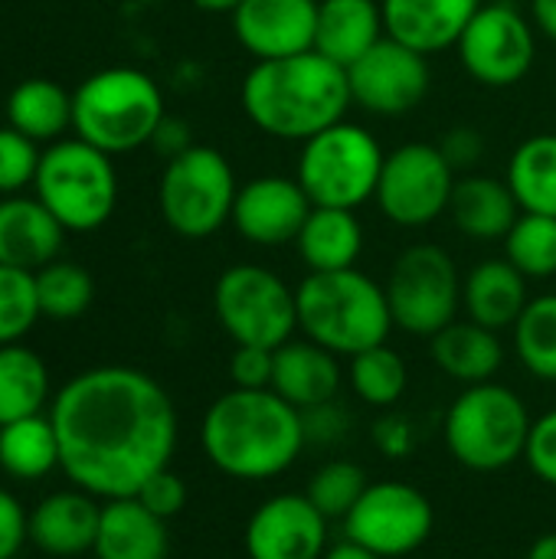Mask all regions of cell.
I'll return each mask as SVG.
<instances>
[{
	"label": "cell",
	"instance_id": "1",
	"mask_svg": "<svg viewBox=\"0 0 556 559\" xmlns=\"http://www.w3.org/2000/svg\"><path fill=\"white\" fill-rule=\"evenodd\" d=\"M59 468L102 501L134 498L141 485L170 468L177 409L167 390L134 367H95L72 377L52 400Z\"/></svg>",
	"mask_w": 556,
	"mask_h": 559
},
{
	"label": "cell",
	"instance_id": "2",
	"mask_svg": "<svg viewBox=\"0 0 556 559\" xmlns=\"http://www.w3.org/2000/svg\"><path fill=\"white\" fill-rule=\"evenodd\" d=\"M305 416L275 390H229L210 403L200 445L213 468L239 481L285 475L305 449Z\"/></svg>",
	"mask_w": 556,
	"mask_h": 559
},
{
	"label": "cell",
	"instance_id": "3",
	"mask_svg": "<svg viewBox=\"0 0 556 559\" xmlns=\"http://www.w3.org/2000/svg\"><path fill=\"white\" fill-rule=\"evenodd\" d=\"M246 118L269 138L308 141L344 121L351 102L347 69L318 49L256 62L239 88Z\"/></svg>",
	"mask_w": 556,
	"mask_h": 559
},
{
	"label": "cell",
	"instance_id": "4",
	"mask_svg": "<svg viewBox=\"0 0 556 559\" xmlns=\"http://www.w3.org/2000/svg\"><path fill=\"white\" fill-rule=\"evenodd\" d=\"M295 305L298 331L347 360L387 344L393 331L387 288L357 265L341 272H308V278L295 288Z\"/></svg>",
	"mask_w": 556,
	"mask_h": 559
},
{
	"label": "cell",
	"instance_id": "5",
	"mask_svg": "<svg viewBox=\"0 0 556 559\" xmlns=\"http://www.w3.org/2000/svg\"><path fill=\"white\" fill-rule=\"evenodd\" d=\"M164 118V95L157 82L131 66L102 69L72 92L75 138L105 154H125L151 144Z\"/></svg>",
	"mask_w": 556,
	"mask_h": 559
},
{
	"label": "cell",
	"instance_id": "6",
	"mask_svg": "<svg viewBox=\"0 0 556 559\" xmlns=\"http://www.w3.org/2000/svg\"><path fill=\"white\" fill-rule=\"evenodd\" d=\"M531 413L524 400L488 380L465 386L446 413V445L469 472H501L524 459L531 439Z\"/></svg>",
	"mask_w": 556,
	"mask_h": 559
},
{
	"label": "cell",
	"instance_id": "7",
	"mask_svg": "<svg viewBox=\"0 0 556 559\" xmlns=\"http://www.w3.org/2000/svg\"><path fill=\"white\" fill-rule=\"evenodd\" d=\"M33 187L36 200L72 233L98 229L118 203L111 154L82 138L56 141L46 147Z\"/></svg>",
	"mask_w": 556,
	"mask_h": 559
},
{
	"label": "cell",
	"instance_id": "8",
	"mask_svg": "<svg viewBox=\"0 0 556 559\" xmlns=\"http://www.w3.org/2000/svg\"><path fill=\"white\" fill-rule=\"evenodd\" d=\"M383 157L380 141L367 128L338 121L301 144L295 177L315 206L357 210L374 200Z\"/></svg>",
	"mask_w": 556,
	"mask_h": 559
},
{
	"label": "cell",
	"instance_id": "9",
	"mask_svg": "<svg viewBox=\"0 0 556 559\" xmlns=\"http://www.w3.org/2000/svg\"><path fill=\"white\" fill-rule=\"evenodd\" d=\"M239 183L223 151L190 144L167 160L157 187L164 223L184 239H206L233 219Z\"/></svg>",
	"mask_w": 556,
	"mask_h": 559
},
{
	"label": "cell",
	"instance_id": "10",
	"mask_svg": "<svg viewBox=\"0 0 556 559\" xmlns=\"http://www.w3.org/2000/svg\"><path fill=\"white\" fill-rule=\"evenodd\" d=\"M213 311L233 344L275 350L298 331L295 288L272 269L252 262L233 265L216 278Z\"/></svg>",
	"mask_w": 556,
	"mask_h": 559
},
{
	"label": "cell",
	"instance_id": "11",
	"mask_svg": "<svg viewBox=\"0 0 556 559\" xmlns=\"http://www.w3.org/2000/svg\"><path fill=\"white\" fill-rule=\"evenodd\" d=\"M393 328L413 337H436L462 308V278L442 246L416 242L403 249L387 278Z\"/></svg>",
	"mask_w": 556,
	"mask_h": 559
},
{
	"label": "cell",
	"instance_id": "12",
	"mask_svg": "<svg viewBox=\"0 0 556 559\" xmlns=\"http://www.w3.org/2000/svg\"><path fill=\"white\" fill-rule=\"evenodd\" d=\"M452 190L456 170L439 144L410 141L383 157L374 200L390 223L403 229H423L449 213Z\"/></svg>",
	"mask_w": 556,
	"mask_h": 559
},
{
	"label": "cell",
	"instance_id": "13",
	"mask_svg": "<svg viewBox=\"0 0 556 559\" xmlns=\"http://www.w3.org/2000/svg\"><path fill=\"white\" fill-rule=\"evenodd\" d=\"M456 49L462 69L478 85L511 88L528 79L537 56V36L534 23L511 0H495L475 10Z\"/></svg>",
	"mask_w": 556,
	"mask_h": 559
},
{
	"label": "cell",
	"instance_id": "14",
	"mask_svg": "<svg viewBox=\"0 0 556 559\" xmlns=\"http://www.w3.org/2000/svg\"><path fill=\"white\" fill-rule=\"evenodd\" d=\"M433 501L406 481H370L344 518V537L383 559L413 557L433 534Z\"/></svg>",
	"mask_w": 556,
	"mask_h": 559
},
{
	"label": "cell",
	"instance_id": "15",
	"mask_svg": "<svg viewBox=\"0 0 556 559\" xmlns=\"http://www.w3.org/2000/svg\"><path fill=\"white\" fill-rule=\"evenodd\" d=\"M429 62L406 43L383 36L354 66H347L351 102L380 118H400L429 95Z\"/></svg>",
	"mask_w": 556,
	"mask_h": 559
},
{
	"label": "cell",
	"instance_id": "16",
	"mask_svg": "<svg viewBox=\"0 0 556 559\" xmlns=\"http://www.w3.org/2000/svg\"><path fill=\"white\" fill-rule=\"evenodd\" d=\"M331 521L308 495H272L246 521L249 559H321L328 554Z\"/></svg>",
	"mask_w": 556,
	"mask_h": 559
},
{
	"label": "cell",
	"instance_id": "17",
	"mask_svg": "<svg viewBox=\"0 0 556 559\" xmlns=\"http://www.w3.org/2000/svg\"><path fill=\"white\" fill-rule=\"evenodd\" d=\"M311 210L315 203L308 200L298 177L265 174L239 187L229 223L246 242L262 249H279L298 239Z\"/></svg>",
	"mask_w": 556,
	"mask_h": 559
},
{
	"label": "cell",
	"instance_id": "18",
	"mask_svg": "<svg viewBox=\"0 0 556 559\" xmlns=\"http://www.w3.org/2000/svg\"><path fill=\"white\" fill-rule=\"evenodd\" d=\"M229 16L239 46L256 62L315 49L318 0H242Z\"/></svg>",
	"mask_w": 556,
	"mask_h": 559
},
{
	"label": "cell",
	"instance_id": "19",
	"mask_svg": "<svg viewBox=\"0 0 556 559\" xmlns=\"http://www.w3.org/2000/svg\"><path fill=\"white\" fill-rule=\"evenodd\" d=\"M102 521V504L95 495L75 488V491H56L43 498L26 514L29 544L49 557H82L95 547Z\"/></svg>",
	"mask_w": 556,
	"mask_h": 559
},
{
	"label": "cell",
	"instance_id": "20",
	"mask_svg": "<svg viewBox=\"0 0 556 559\" xmlns=\"http://www.w3.org/2000/svg\"><path fill=\"white\" fill-rule=\"evenodd\" d=\"M387 36L433 56L459 43L482 0H380Z\"/></svg>",
	"mask_w": 556,
	"mask_h": 559
},
{
	"label": "cell",
	"instance_id": "21",
	"mask_svg": "<svg viewBox=\"0 0 556 559\" xmlns=\"http://www.w3.org/2000/svg\"><path fill=\"white\" fill-rule=\"evenodd\" d=\"M341 360L338 354L324 350L315 341H285L275 347V370H272V390L292 403L298 413H311L318 406L334 403L341 390Z\"/></svg>",
	"mask_w": 556,
	"mask_h": 559
},
{
	"label": "cell",
	"instance_id": "22",
	"mask_svg": "<svg viewBox=\"0 0 556 559\" xmlns=\"http://www.w3.org/2000/svg\"><path fill=\"white\" fill-rule=\"evenodd\" d=\"M66 226L39 203L26 197L0 200V265L39 272L59 259Z\"/></svg>",
	"mask_w": 556,
	"mask_h": 559
},
{
	"label": "cell",
	"instance_id": "23",
	"mask_svg": "<svg viewBox=\"0 0 556 559\" xmlns=\"http://www.w3.org/2000/svg\"><path fill=\"white\" fill-rule=\"evenodd\" d=\"M92 554L95 559H167V521L151 514L138 498L105 501Z\"/></svg>",
	"mask_w": 556,
	"mask_h": 559
},
{
	"label": "cell",
	"instance_id": "24",
	"mask_svg": "<svg viewBox=\"0 0 556 559\" xmlns=\"http://www.w3.org/2000/svg\"><path fill=\"white\" fill-rule=\"evenodd\" d=\"M449 216L462 236L475 242H498L511 233L514 219L521 216V206L508 180L488 174H465L456 180Z\"/></svg>",
	"mask_w": 556,
	"mask_h": 559
},
{
	"label": "cell",
	"instance_id": "25",
	"mask_svg": "<svg viewBox=\"0 0 556 559\" xmlns=\"http://www.w3.org/2000/svg\"><path fill=\"white\" fill-rule=\"evenodd\" d=\"M528 301V278L508 259H485L462 278V308L488 331L514 328Z\"/></svg>",
	"mask_w": 556,
	"mask_h": 559
},
{
	"label": "cell",
	"instance_id": "26",
	"mask_svg": "<svg viewBox=\"0 0 556 559\" xmlns=\"http://www.w3.org/2000/svg\"><path fill=\"white\" fill-rule=\"evenodd\" d=\"M383 36V7L377 0H318L315 49L331 62L347 69Z\"/></svg>",
	"mask_w": 556,
	"mask_h": 559
},
{
	"label": "cell",
	"instance_id": "27",
	"mask_svg": "<svg viewBox=\"0 0 556 559\" xmlns=\"http://www.w3.org/2000/svg\"><path fill=\"white\" fill-rule=\"evenodd\" d=\"M436 367L459 380L462 386L488 383L505 364V347L498 331H488L475 321H452L436 337H429Z\"/></svg>",
	"mask_w": 556,
	"mask_h": 559
},
{
	"label": "cell",
	"instance_id": "28",
	"mask_svg": "<svg viewBox=\"0 0 556 559\" xmlns=\"http://www.w3.org/2000/svg\"><path fill=\"white\" fill-rule=\"evenodd\" d=\"M295 249L308 272L354 269L364 252V229L354 210L315 206L295 239Z\"/></svg>",
	"mask_w": 556,
	"mask_h": 559
},
{
	"label": "cell",
	"instance_id": "29",
	"mask_svg": "<svg viewBox=\"0 0 556 559\" xmlns=\"http://www.w3.org/2000/svg\"><path fill=\"white\" fill-rule=\"evenodd\" d=\"M7 121L29 141H56L72 128V95L52 79H26L7 98Z\"/></svg>",
	"mask_w": 556,
	"mask_h": 559
},
{
	"label": "cell",
	"instance_id": "30",
	"mask_svg": "<svg viewBox=\"0 0 556 559\" xmlns=\"http://www.w3.org/2000/svg\"><path fill=\"white\" fill-rule=\"evenodd\" d=\"M508 187L524 213L556 216V134H531L508 160Z\"/></svg>",
	"mask_w": 556,
	"mask_h": 559
},
{
	"label": "cell",
	"instance_id": "31",
	"mask_svg": "<svg viewBox=\"0 0 556 559\" xmlns=\"http://www.w3.org/2000/svg\"><path fill=\"white\" fill-rule=\"evenodd\" d=\"M0 468L16 481H36L59 468V436L52 419L39 413L0 426Z\"/></svg>",
	"mask_w": 556,
	"mask_h": 559
},
{
	"label": "cell",
	"instance_id": "32",
	"mask_svg": "<svg viewBox=\"0 0 556 559\" xmlns=\"http://www.w3.org/2000/svg\"><path fill=\"white\" fill-rule=\"evenodd\" d=\"M49 400V370L23 344L0 347V426L39 416Z\"/></svg>",
	"mask_w": 556,
	"mask_h": 559
},
{
	"label": "cell",
	"instance_id": "33",
	"mask_svg": "<svg viewBox=\"0 0 556 559\" xmlns=\"http://www.w3.org/2000/svg\"><path fill=\"white\" fill-rule=\"evenodd\" d=\"M347 380L360 403L390 409L403 400V393L410 386V370H406V360L393 347L377 344V347L351 357Z\"/></svg>",
	"mask_w": 556,
	"mask_h": 559
},
{
	"label": "cell",
	"instance_id": "34",
	"mask_svg": "<svg viewBox=\"0 0 556 559\" xmlns=\"http://www.w3.org/2000/svg\"><path fill=\"white\" fill-rule=\"evenodd\" d=\"M511 334L521 367L544 383H556V295L531 298Z\"/></svg>",
	"mask_w": 556,
	"mask_h": 559
},
{
	"label": "cell",
	"instance_id": "35",
	"mask_svg": "<svg viewBox=\"0 0 556 559\" xmlns=\"http://www.w3.org/2000/svg\"><path fill=\"white\" fill-rule=\"evenodd\" d=\"M33 275H36V298H39L43 318L72 321L88 311V305L95 298V282L82 265L56 259Z\"/></svg>",
	"mask_w": 556,
	"mask_h": 559
},
{
	"label": "cell",
	"instance_id": "36",
	"mask_svg": "<svg viewBox=\"0 0 556 559\" xmlns=\"http://www.w3.org/2000/svg\"><path fill=\"white\" fill-rule=\"evenodd\" d=\"M505 259L531 282L556 275V216L524 213L514 219L511 233L501 239Z\"/></svg>",
	"mask_w": 556,
	"mask_h": 559
},
{
	"label": "cell",
	"instance_id": "37",
	"mask_svg": "<svg viewBox=\"0 0 556 559\" xmlns=\"http://www.w3.org/2000/svg\"><path fill=\"white\" fill-rule=\"evenodd\" d=\"M367 472L347 459H338V462H328L321 465L311 478H308V501L328 518V521H341L357 508V501L364 498L367 491Z\"/></svg>",
	"mask_w": 556,
	"mask_h": 559
},
{
	"label": "cell",
	"instance_id": "38",
	"mask_svg": "<svg viewBox=\"0 0 556 559\" xmlns=\"http://www.w3.org/2000/svg\"><path fill=\"white\" fill-rule=\"evenodd\" d=\"M39 298H36V275L23 269L0 265V347L16 344L36 324Z\"/></svg>",
	"mask_w": 556,
	"mask_h": 559
},
{
	"label": "cell",
	"instance_id": "39",
	"mask_svg": "<svg viewBox=\"0 0 556 559\" xmlns=\"http://www.w3.org/2000/svg\"><path fill=\"white\" fill-rule=\"evenodd\" d=\"M39 151L36 141L20 134L16 128H0V193L16 197L26 183L36 180L39 170Z\"/></svg>",
	"mask_w": 556,
	"mask_h": 559
},
{
	"label": "cell",
	"instance_id": "40",
	"mask_svg": "<svg viewBox=\"0 0 556 559\" xmlns=\"http://www.w3.org/2000/svg\"><path fill=\"white\" fill-rule=\"evenodd\" d=\"M272 370H275V350L236 344L229 357V380L236 390H272Z\"/></svg>",
	"mask_w": 556,
	"mask_h": 559
},
{
	"label": "cell",
	"instance_id": "41",
	"mask_svg": "<svg viewBox=\"0 0 556 559\" xmlns=\"http://www.w3.org/2000/svg\"><path fill=\"white\" fill-rule=\"evenodd\" d=\"M151 514H157L161 521H170V518H177L184 508H187V485H184V478L177 475V472H170V468H161L157 475H151L144 485H141V491L134 495Z\"/></svg>",
	"mask_w": 556,
	"mask_h": 559
},
{
	"label": "cell",
	"instance_id": "42",
	"mask_svg": "<svg viewBox=\"0 0 556 559\" xmlns=\"http://www.w3.org/2000/svg\"><path fill=\"white\" fill-rule=\"evenodd\" d=\"M524 459H528L531 472L541 481H547V485L556 488V409L544 413L541 419H534Z\"/></svg>",
	"mask_w": 556,
	"mask_h": 559
},
{
	"label": "cell",
	"instance_id": "43",
	"mask_svg": "<svg viewBox=\"0 0 556 559\" xmlns=\"http://www.w3.org/2000/svg\"><path fill=\"white\" fill-rule=\"evenodd\" d=\"M23 544H29L26 511L10 491L0 488V559H13L23 550Z\"/></svg>",
	"mask_w": 556,
	"mask_h": 559
},
{
	"label": "cell",
	"instance_id": "44",
	"mask_svg": "<svg viewBox=\"0 0 556 559\" xmlns=\"http://www.w3.org/2000/svg\"><path fill=\"white\" fill-rule=\"evenodd\" d=\"M439 151L446 154V160L452 164V170H469L472 164L482 160V154H485V138H482L478 128L459 124V128H452V131L442 138Z\"/></svg>",
	"mask_w": 556,
	"mask_h": 559
},
{
	"label": "cell",
	"instance_id": "45",
	"mask_svg": "<svg viewBox=\"0 0 556 559\" xmlns=\"http://www.w3.org/2000/svg\"><path fill=\"white\" fill-rule=\"evenodd\" d=\"M154 144L167 154V160H170V157H177L180 151H187V147H190L187 124H184V121H170V118H164V121H161V128H157V134H154Z\"/></svg>",
	"mask_w": 556,
	"mask_h": 559
},
{
	"label": "cell",
	"instance_id": "46",
	"mask_svg": "<svg viewBox=\"0 0 556 559\" xmlns=\"http://www.w3.org/2000/svg\"><path fill=\"white\" fill-rule=\"evenodd\" d=\"M531 23L556 43V0H531Z\"/></svg>",
	"mask_w": 556,
	"mask_h": 559
},
{
	"label": "cell",
	"instance_id": "47",
	"mask_svg": "<svg viewBox=\"0 0 556 559\" xmlns=\"http://www.w3.org/2000/svg\"><path fill=\"white\" fill-rule=\"evenodd\" d=\"M321 559H383L377 557V554H370L367 547H360V544H354V540H341V544H334V547H328V554Z\"/></svg>",
	"mask_w": 556,
	"mask_h": 559
},
{
	"label": "cell",
	"instance_id": "48",
	"mask_svg": "<svg viewBox=\"0 0 556 559\" xmlns=\"http://www.w3.org/2000/svg\"><path fill=\"white\" fill-rule=\"evenodd\" d=\"M528 559H556V534H544L531 544Z\"/></svg>",
	"mask_w": 556,
	"mask_h": 559
},
{
	"label": "cell",
	"instance_id": "49",
	"mask_svg": "<svg viewBox=\"0 0 556 559\" xmlns=\"http://www.w3.org/2000/svg\"><path fill=\"white\" fill-rule=\"evenodd\" d=\"M197 10H206V13H233L242 0H190Z\"/></svg>",
	"mask_w": 556,
	"mask_h": 559
},
{
	"label": "cell",
	"instance_id": "50",
	"mask_svg": "<svg viewBox=\"0 0 556 559\" xmlns=\"http://www.w3.org/2000/svg\"><path fill=\"white\" fill-rule=\"evenodd\" d=\"M138 3H161V0H138Z\"/></svg>",
	"mask_w": 556,
	"mask_h": 559
}]
</instances>
